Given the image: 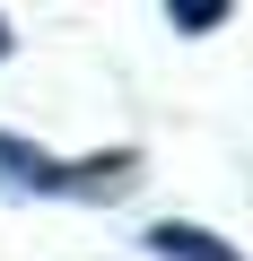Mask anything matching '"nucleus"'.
Instances as JSON below:
<instances>
[{
	"mask_svg": "<svg viewBox=\"0 0 253 261\" xmlns=\"http://www.w3.org/2000/svg\"><path fill=\"white\" fill-rule=\"evenodd\" d=\"M149 252L157 261H236V244H218L210 226H183V218H157L149 226Z\"/></svg>",
	"mask_w": 253,
	"mask_h": 261,
	"instance_id": "nucleus-2",
	"label": "nucleus"
},
{
	"mask_svg": "<svg viewBox=\"0 0 253 261\" xmlns=\"http://www.w3.org/2000/svg\"><path fill=\"white\" fill-rule=\"evenodd\" d=\"M131 174H140L131 148H122V157H87V166H61L53 148H27V140L0 130V183H9V192H79V200H105V192H122Z\"/></svg>",
	"mask_w": 253,
	"mask_h": 261,
	"instance_id": "nucleus-1",
	"label": "nucleus"
},
{
	"mask_svg": "<svg viewBox=\"0 0 253 261\" xmlns=\"http://www.w3.org/2000/svg\"><path fill=\"white\" fill-rule=\"evenodd\" d=\"M0 61H9V18H0Z\"/></svg>",
	"mask_w": 253,
	"mask_h": 261,
	"instance_id": "nucleus-4",
	"label": "nucleus"
},
{
	"mask_svg": "<svg viewBox=\"0 0 253 261\" xmlns=\"http://www.w3.org/2000/svg\"><path fill=\"white\" fill-rule=\"evenodd\" d=\"M166 18H175L183 35H210V27L227 18V0H166Z\"/></svg>",
	"mask_w": 253,
	"mask_h": 261,
	"instance_id": "nucleus-3",
	"label": "nucleus"
}]
</instances>
